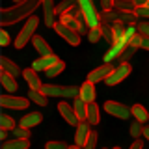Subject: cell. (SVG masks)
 Here are the masks:
<instances>
[{"mask_svg": "<svg viewBox=\"0 0 149 149\" xmlns=\"http://www.w3.org/2000/svg\"><path fill=\"white\" fill-rule=\"evenodd\" d=\"M58 62H60V58L56 54H52V56H39L37 60L32 62V69H34V71H45L47 73L52 65H56Z\"/></svg>", "mask_w": 149, "mask_h": 149, "instance_id": "cell-12", "label": "cell"}, {"mask_svg": "<svg viewBox=\"0 0 149 149\" xmlns=\"http://www.w3.org/2000/svg\"><path fill=\"white\" fill-rule=\"evenodd\" d=\"M54 30H56V34H58L60 37H63L69 45H73V47H78V45H80V34H78V32H74V30H71L69 26L62 24V22H56Z\"/></svg>", "mask_w": 149, "mask_h": 149, "instance_id": "cell-8", "label": "cell"}, {"mask_svg": "<svg viewBox=\"0 0 149 149\" xmlns=\"http://www.w3.org/2000/svg\"><path fill=\"white\" fill-rule=\"evenodd\" d=\"M78 8H80V13L84 17V22H86V26L90 28H99L102 22H101V13L95 9L91 0H78Z\"/></svg>", "mask_w": 149, "mask_h": 149, "instance_id": "cell-2", "label": "cell"}, {"mask_svg": "<svg viewBox=\"0 0 149 149\" xmlns=\"http://www.w3.org/2000/svg\"><path fill=\"white\" fill-rule=\"evenodd\" d=\"M37 26H39V19H37L36 15H30L28 21L24 22V26L21 28L19 36L15 37V49H22L30 39H34V34H36Z\"/></svg>", "mask_w": 149, "mask_h": 149, "instance_id": "cell-3", "label": "cell"}, {"mask_svg": "<svg viewBox=\"0 0 149 149\" xmlns=\"http://www.w3.org/2000/svg\"><path fill=\"white\" fill-rule=\"evenodd\" d=\"M101 22L102 24H110L114 26L116 22H119V15L116 9H108V11H102L101 13Z\"/></svg>", "mask_w": 149, "mask_h": 149, "instance_id": "cell-24", "label": "cell"}, {"mask_svg": "<svg viewBox=\"0 0 149 149\" xmlns=\"http://www.w3.org/2000/svg\"><path fill=\"white\" fill-rule=\"evenodd\" d=\"M69 149H84V147H80V146H77V143H73V146H69Z\"/></svg>", "mask_w": 149, "mask_h": 149, "instance_id": "cell-49", "label": "cell"}, {"mask_svg": "<svg viewBox=\"0 0 149 149\" xmlns=\"http://www.w3.org/2000/svg\"><path fill=\"white\" fill-rule=\"evenodd\" d=\"M147 6H149V2H147Z\"/></svg>", "mask_w": 149, "mask_h": 149, "instance_id": "cell-51", "label": "cell"}, {"mask_svg": "<svg viewBox=\"0 0 149 149\" xmlns=\"http://www.w3.org/2000/svg\"><path fill=\"white\" fill-rule=\"evenodd\" d=\"M45 149H69V146L63 140H50L45 143Z\"/></svg>", "mask_w": 149, "mask_h": 149, "instance_id": "cell-36", "label": "cell"}, {"mask_svg": "<svg viewBox=\"0 0 149 149\" xmlns=\"http://www.w3.org/2000/svg\"><path fill=\"white\" fill-rule=\"evenodd\" d=\"M118 15H119V21L121 22H127L129 26L134 24V22H136V19H138L134 11H118Z\"/></svg>", "mask_w": 149, "mask_h": 149, "instance_id": "cell-30", "label": "cell"}, {"mask_svg": "<svg viewBox=\"0 0 149 149\" xmlns=\"http://www.w3.org/2000/svg\"><path fill=\"white\" fill-rule=\"evenodd\" d=\"M30 147V140H8V142L2 143V149H28Z\"/></svg>", "mask_w": 149, "mask_h": 149, "instance_id": "cell-22", "label": "cell"}, {"mask_svg": "<svg viewBox=\"0 0 149 149\" xmlns=\"http://www.w3.org/2000/svg\"><path fill=\"white\" fill-rule=\"evenodd\" d=\"M58 112H60V116L67 121L69 125H73V127H77L78 123H80V119L77 118V114H74V108H73V104H69V102H65V101H60V104H58Z\"/></svg>", "mask_w": 149, "mask_h": 149, "instance_id": "cell-10", "label": "cell"}, {"mask_svg": "<svg viewBox=\"0 0 149 149\" xmlns=\"http://www.w3.org/2000/svg\"><path fill=\"white\" fill-rule=\"evenodd\" d=\"M102 37V30H101V26L99 28H91L90 32H88V39H90V43H97Z\"/></svg>", "mask_w": 149, "mask_h": 149, "instance_id": "cell-37", "label": "cell"}, {"mask_svg": "<svg viewBox=\"0 0 149 149\" xmlns=\"http://www.w3.org/2000/svg\"><path fill=\"white\" fill-rule=\"evenodd\" d=\"M138 49H134V47H127V49L121 52V56H119V62L121 63H129L130 62V58L134 56V52H136Z\"/></svg>", "mask_w": 149, "mask_h": 149, "instance_id": "cell-33", "label": "cell"}, {"mask_svg": "<svg viewBox=\"0 0 149 149\" xmlns=\"http://www.w3.org/2000/svg\"><path fill=\"white\" fill-rule=\"evenodd\" d=\"M80 88L74 86H56V84H43L41 93L45 97H63V99H77Z\"/></svg>", "mask_w": 149, "mask_h": 149, "instance_id": "cell-1", "label": "cell"}, {"mask_svg": "<svg viewBox=\"0 0 149 149\" xmlns=\"http://www.w3.org/2000/svg\"><path fill=\"white\" fill-rule=\"evenodd\" d=\"M63 69H65V62H62V60H60L58 63H56V65H52V67H50L49 71L45 73V77H49V78H54V77H58L60 73H63Z\"/></svg>", "mask_w": 149, "mask_h": 149, "instance_id": "cell-31", "label": "cell"}, {"mask_svg": "<svg viewBox=\"0 0 149 149\" xmlns=\"http://www.w3.org/2000/svg\"><path fill=\"white\" fill-rule=\"evenodd\" d=\"M134 13H136V17H146V19H149V6L136 8V9H134Z\"/></svg>", "mask_w": 149, "mask_h": 149, "instance_id": "cell-41", "label": "cell"}, {"mask_svg": "<svg viewBox=\"0 0 149 149\" xmlns=\"http://www.w3.org/2000/svg\"><path fill=\"white\" fill-rule=\"evenodd\" d=\"M95 95H97V91H95V84H91L90 80H86L80 86V91H78V97L86 102V104H91V102H95Z\"/></svg>", "mask_w": 149, "mask_h": 149, "instance_id": "cell-15", "label": "cell"}, {"mask_svg": "<svg viewBox=\"0 0 149 149\" xmlns=\"http://www.w3.org/2000/svg\"><path fill=\"white\" fill-rule=\"evenodd\" d=\"M114 71V67H112V63H102L101 67L93 69V71H90V74H88V80H90L91 84H97L101 80H106V78L110 77V73Z\"/></svg>", "mask_w": 149, "mask_h": 149, "instance_id": "cell-11", "label": "cell"}, {"mask_svg": "<svg viewBox=\"0 0 149 149\" xmlns=\"http://www.w3.org/2000/svg\"><path fill=\"white\" fill-rule=\"evenodd\" d=\"M0 106L9 110H24L30 106L28 97H17V95H2L0 97Z\"/></svg>", "mask_w": 149, "mask_h": 149, "instance_id": "cell-4", "label": "cell"}, {"mask_svg": "<svg viewBox=\"0 0 149 149\" xmlns=\"http://www.w3.org/2000/svg\"><path fill=\"white\" fill-rule=\"evenodd\" d=\"M130 74V63H119L118 67H114V71L110 73V77L104 80L106 86H116V84L123 82Z\"/></svg>", "mask_w": 149, "mask_h": 149, "instance_id": "cell-7", "label": "cell"}, {"mask_svg": "<svg viewBox=\"0 0 149 149\" xmlns=\"http://www.w3.org/2000/svg\"><path fill=\"white\" fill-rule=\"evenodd\" d=\"M41 121H43V116H41V112H30V114H24L21 119H19V127L30 130L32 127H37Z\"/></svg>", "mask_w": 149, "mask_h": 149, "instance_id": "cell-14", "label": "cell"}, {"mask_svg": "<svg viewBox=\"0 0 149 149\" xmlns=\"http://www.w3.org/2000/svg\"><path fill=\"white\" fill-rule=\"evenodd\" d=\"M136 34H138V28L134 26V24H130V26H127V32H125V39H127V43H129V41L132 39V37L136 36Z\"/></svg>", "mask_w": 149, "mask_h": 149, "instance_id": "cell-40", "label": "cell"}, {"mask_svg": "<svg viewBox=\"0 0 149 149\" xmlns=\"http://www.w3.org/2000/svg\"><path fill=\"white\" fill-rule=\"evenodd\" d=\"M0 82H2V86H4V90H6V91H17V88H19L15 77H11V74L6 73V71L0 73Z\"/></svg>", "mask_w": 149, "mask_h": 149, "instance_id": "cell-20", "label": "cell"}, {"mask_svg": "<svg viewBox=\"0 0 149 149\" xmlns=\"http://www.w3.org/2000/svg\"><path fill=\"white\" fill-rule=\"evenodd\" d=\"M142 49L149 50V37H143V41H142Z\"/></svg>", "mask_w": 149, "mask_h": 149, "instance_id": "cell-47", "label": "cell"}, {"mask_svg": "<svg viewBox=\"0 0 149 149\" xmlns=\"http://www.w3.org/2000/svg\"><path fill=\"white\" fill-rule=\"evenodd\" d=\"M28 99L39 106H47V97L41 93V90H28Z\"/></svg>", "mask_w": 149, "mask_h": 149, "instance_id": "cell-25", "label": "cell"}, {"mask_svg": "<svg viewBox=\"0 0 149 149\" xmlns=\"http://www.w3.org/2000/svg\"><path fill=\"white\" fill-rule=\"evenodd\" d=\"M101 30H102V36H104V39L108 41L110 45H114V28L110 24H101Z\"/></svg>", "mask_w": 149, "mask_h": 149, "instance_id": "cell-34", "label": "cell"}, {"mask_svg": "<svg viewBox=\"0 0 149 149\" xmlns=\"http://www.w3.org/2000/svg\"><path fill=\"white\" fill-rule=\"evenodd\" d=\"M41 8H43L45 26L54 28L56 26V6H54V0H41Z\"/></svg>", "mask_w": 149, "mask_h": 149, "instance_id": "cell-9", "label": "cell"}, {"mask_svg": "<svg viewBox=\"0 0 149 149\" xmlns=\"http://www.w3.org/2000/svg\"><path fill=\"white\" fill-rule=\"evenodd\" d=\"M11 134H13V138H17V140H30V130L22 129V127H15L11 130Z\"/></svg>", "mask_w": 149, "mask_h": 149, "instance_id": "cell-32", "label": "cell"}, {"mask_svg": "<svg viewBox=\"0 0 149 149\" xmlns=\"http://www.w3.org/2000/svg\"><path fill=\"white\" fill-rule=\"evenodd\" d=\"M101 8H102V11L114 9V0H101Z\"/></svg>", "mask_w": 149, "mask_h": 149, "instance_id": "cell-43", "label": "cell"}, {"mask_svg": "<svg viewBox=\"0 0 149 149\" xmlns=\"http://www.w3.org/2000/svg\"><path fill=\"white\" fill-rule=\"evenodd\" d=\"M102 149H106V147H102Z\"/></svg>", "mask_w": 149, "mask_h": 149, "instance_id": "cell-52", "label": "cell"}, {"mask_svg": "<svg viewBox=\"0 0 149 149\" xmlns=\"http://www.w3.org/2000/svg\"><path fill=\"white\" fill-rule=\"evenodd\" d=\"M142 138H146L147 142H149V127H146V125H143V136Z\"/></svg>", "mask_w": 149, "mask_h": 149, "instance_id": "cell-48", "label": "cell"}, {"mask_svg": "<svg viewBox=\"0 0 149 149\" xmlns=\"http://www.w3.org/2000/svg\"><path fill=\"white\" fill-rule=\"evenodd\" d=\"M132 2H134V6H136V8H142V6H147L149 0H132Z\"/></svg>", "mask_w": 149, "mask_h": 149, "instance_id": "cell-45", "label": "cell"}, {"mask_svg": "<svg viewBox=\"0 0 149 149\" xmlns=\"http://www.w3.org/2000/svg\"><path fill=\"white\" fill-rule=\"evenodd\" d=\"M101 121V112H99V106L95 102L88 104V123L90 125H97Z\"/></svg>", "mask_w": 149, "mask_h": 149, "instance_id": "cell-23", "label": "cell"}, {"mask_svg": "<svg viewBox=\"0 0 149 149\" xmlns=\"http://www.w3.org/2000/svg\"><path fill=\"white\" fill-rule=\"evenodd\" d=\"M22 78H24L26 84L30 86V90H41V88H43L41 78L37 77V71H34V69H30V67L22 71Z\"/></svg>", "mask_w": 149, "mask_h": 149, "instance_id": "cell-16", "label": "cell"}, {"mask_svg": "<svg viewBox=\"0 0 149 149\" xmlns=\"http://www.w3.org/2000/svg\"><path fill=\"white\" fill-rule=\"evenodd\" d=\"M91 125L88 123V121H80V123L77 125V134H74V143L77 146L84 147V143H86V140L90 138V132H91Z\"/></svg>", "mask_w": 149, "mask_h": 149, "instance_id": "cell-13", "label": "cell"}, {"mask_svg": "<svg viewBox=\"0 0 149 149\" xmlns=\"http://www.w3.org/2000/svg\"><path fill=\"white\" fill-rule=\"evenodd\" d=\"M0 45H2V47L9 45V34L6 30H0Z\"/></svg>", "mask_w": 149, "mask_h": 149, "instance_id": "cell-42", "label": "cell"}, {"mask_svg": "<svg viewBox=\"0 0 149 149\" xmlns=\"http://www.w3.org/2000/svg\"><path fill=\"white\" fill-rule=\"evenodd\" d=\"M102 106H104V112H108L110 116L119 118V119H129L130 116H132V112H130L129 106H125L123 102H118V101H106Z\"/></svg>", "mask_w": 149, "mask_h": 149, "instance_id": "cell-5", "label": "cell"}, {"mask_svg": "<svg viewBox=\"0 0 149 149\" xmlns=\"http://www.w3.org/2000/svg\"><path fill=\"white\" fill-rule=\"evenodd\" d=\"M114 9L116 11H134L136 6L132 0H114Z\"/></svg>", "mask_w": 149, "mask_h": 149, "instance_id": "cell-27", "label": "cell"}, {"mask_svg": "<svg viewBox=\"0 0 149 149\" xmlns=\"http://www.w3.org/2000/svg\"><path fill=\"white\" fill-rule=\"evenodd\" d=\"M114 149H121V147H119V146H116V147H114Z\"/></svg>", "mask_w": 149, "mask_h": 149, "instance_id": "cell-50", "label": "cell"}, {"mask_svg": "<svg viewBox=\"0 0 149 149\" xmlns=\"http://www.w3.org/2000/svg\"><path fill=\"white\" fill-rule=\"evenodd\" d=\"M129 132H130V136H132L134 140H140L143 136V123H140V121H132Z\"/></svg>", "mask_w": 149, "mask_h": 149, "instance_id": "cell-29", "label": "cell"}, {"mask_svg": "<svg viewBox=\"0 0 149 149\" xmlns=\"http://www.w3.org/2000/svg\"><path fill=\"white\" fill-rule=\"evenodd\" d=\"M129 149H143V142L142 140H132V143H130Z\"/></svg>", "mask_w": 149, "mask_h": 149, "instance_id": "cell-44", "label": "cell"}, {"mask_svg": "<svg viewBox=\"0 0 149 149\" xmlns=\"http://www.w3.org/2000/svg\"><path fill=\"white\" fill-rule=\"evenodd\" d=\"M142 41H143V36L136 34V36L132 37V39L129 41V47H134V49H142Z\"/></svg>", "mask_w": 149, "mask_h": 149, "instance_id": "cell-39", "label": "cell"}, {"mask_svg": "<svg viewBox=\"0 0 149 149\" xmlns=\"http://www.w3.org/2000/svg\"><path fill=\"white\" fill-rule=\"evenodd\" d=\"M97 140H99L97 130H91V132H90V138H88L86 143H84V149H95L97 147Z\"/></svg>", "mask_w": 149, "mask_h": 149, "instance_id": "cell-35", "label": "cell"}, {"mask_svg": "<svg viewBox=\"0 0 149 149\" xmlns=\"http://www.w3.org/2000/svg\"><path fill=\"white\" fill-rule=\"evenodd\" d=\"M32 45H34V49L39 52V56H52V49H50V45L47 43L41 36H34Z\"/></svg>", "mask_w": 149, "mask_h": 149, "instance_id": "cell-17", "label": "cell"}, {"mask_svg": "<svg viewBox=\"0 0 149 149\" xmlns=\"http://www.w3.org/2000/svg\"><path fill=\"white\" fill-rule=\"evenodd\" d=\"M130 112H132V116H134V121L146 123L149 119V112L146 110V106H142V104H134L132 108H130Z\"/></svg>", "mask_w": 149, "mask_h": 149, "instance_id": "cell-21", "label": "cell"}, {"mask_svg": "<svg viewBox=\"0 0 149 149\" xmlns=\"http://www.w3.org/2000/svg\"><path fill=\"white\" fill-rule=\"evenodd\" d=\"M0 129L2 130H13L15 129V119L8 114H0Z\"/></svg>", "mask_w": 149, "mask_h": 149, "instance_id": "cell-28", "label": "cell"}, {"mask_svg": "<svg viewBox=\"0 0 149 149\" xmlns=\"http://www.w3.org/2000/svg\"><path fill=\"white\" fill-rule=\"evenodd\" d=\"M60 22L65 26H69L71 30L74 32H78V34H88V26H86V22H84V17H82V13L78 17H71L69 13H63V15H60Z\"/></svg>", "mask_w": 149, "mask_h": 149, "instance_id": "cell-6", "label": "cell"}, {"mask_svg": "<svg viewBox=\"0 0 149 149\" xmlns=\"http://www.w3.org/2000/svg\"><path fill=\"white\" fill-rule=\"evenodd\" d=\"M73 108H74V114L80 121H88V104L84 102L80 97H77L73 102Z\"/></svg>", "mask_w": 149, "mask_h": 149, "instance_id": "cell-19", "label": "cell"}, {"mask_svg": "<svg viewBox=\"0 0 149 149\" xmlns=\"http://www.w3.org/2000/svg\"><path fill=\"white\" fill-rule=\"evenodd\" d=\"M121 52H123V49H119V47H116V45H110V49L104 52V63H110V62H114V60H119Z\"/></svg>", "mask_w": 149, "mask_h": 149, "instance_id": "cell-26", "label": "cell"}, {"mask_svg": "<svg viewBox=\"0 0 149 149\" xmlns=\"http://www.w3.org/2000/svg\"><path fill=\"white\" fill-rule=\"evenodd\" d=\"M0 67H2V71L9 73L11 77H19V74H22V71L19 69V65L15 62H11L9 58H6V56H0Z\"/></svg>", "mask_w": 149, "mask_h": 149, "instance_id": "cell-18", "label": "cell"}, {"mask_svg": "<svg viewBox=\"0 0 149 149\" xmlns=\"http://www.w3.org/2000/svg\"><path fill=\"white\" fill-rule=\"evenodd\" d=\"M8 130H2V129H0V140H2V142H8Z\"/></svg>", "mask_w": 149, "mask_h": 149, "instance_id": "cell-46", "label": "cell"}, {"mask_svg": "<svg viewBox=\"0 0 149 149\" xmlns=\"http://www.w3.org/2000/svg\"><path fill=\"white\" fill-rule=\"evenodd\" d=\"M136 28H138V34L140 36L149 37V21H140L138 24H136Z\"/></svg>", "mask_w": 149, "mask_h": 149, "instance_id": "cell-38", "label": "cell"}]
</instances>
